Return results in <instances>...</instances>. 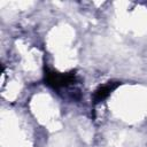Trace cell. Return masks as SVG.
Instances as JSON below:
<instances>
[{
    "label": "cell",
    "mask_w": 147,
    "mask_h": 147,
    "mask_svg": "<svg viewBox=\"0 0 147 147\" xmlns=\"http://www.w3.org/2000/svg\"><path fill=\"white\" fill-rule=\"evenodd\" d=\"M74 82H75V71L61 74L45 68V83L53 88H61Z\"/></svg>",
    "instance_id": "1"
},
{
    "label": "cell",
    "mask_w": 147,
    "mask_h": 147,
    "mask_svg": "<svg viewBox=\"0 0 147 147\" xmlns=\"http://www.w3.org/2000/svg\"><path fill=\"white\" fill-rule=\"evenodd\" d=\"M119 82H108L105 85L99 86L94 93H93V102L94 103H99L101 101H103L105 99H107L109 96V94L119 85Z\"/></svg>",
    "instance_id": "2"
}]
</instances>
